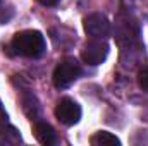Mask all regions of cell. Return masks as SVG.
I'll return each instance as SVG.
<instances>
[{
    "instance_id": "obj_1",
    "label": "cell",
    "mask_w": 148,
    "mask_h": 146,
    "mask_svg": "<svg viewBox=\"0 0 148 146\" xmlns=\"http://www.w3.org/2000/svg\"><path fill=\"white\" fill-rule=\"evenodd\" d=\"M10 50L16 55L26 57V59H38L45 53L47 43L45 36L36 29H26L17 33L10 41Z\"/></svg>"
},
{
    "instance_id": "obj_2",
    "label": "cell",
    "mask_w": 148,
    "mask_h": 146,
    "mask_svg": "<svg viewBox=\"0 0 148 146\" xmlns=\"http://www.w3.org/2000/svg\"><path fill=\"white\" fill-rule=\"evenodd\" d=\"M114 35H115V40L119 41V45H122V46L131 45V43H138L140 41V23L122 10L115 17Z\"/></svg>"
},
{
    "instance_id": "obj_3",
    "label": "cell",
    "mask_w": 148,
    "mask_h": 146,
    "mask_svg": "<svg viewBox=\"0 0 148 146\" xmlns=\"http://www.w3.org/2000/svg\"><path fill=\"white\" fill-rule=\"evenodd\" d=\"M79 74H81V65L77 64V60L73 57H66L57 64L53 71V84L59 89H66L79 77Z\"/></svg>"
},
{
    "instance_id": "obj_4",
    "label": "cell",
    "mask_w": 148,
    "mask_h": 146,
    "mask_svg": "<svg viewBox=\"0 0 148 146\" xmlns=\"http://www.w3.org/2000/svg\"><path fill=\"white\" fill-rule=\"evenodd\" d=\"M109 55V45L103 38H93L91 41H88L81 52L83 60L88 65H100L105 62Z\"/></svg>"
},
{
    "instance_id": "obj_5",
    "label": "cell",
    "mask_w": 148,
    "mask_h": 146,
    "mask_svg": "<svg viewBox=\"0 0 148 146\" xmlns=\"http://www.w3.org/2000/svg\"><path fill=\"white\" fill-rule=\"evenodd\" d=\"M83 26H84L86 35L91 38H105L110 35V23L100 12H95V14H90L88 17H84Z\"/></svg>"
},
{
    "instance_id": "obj_6",
    "label": "cell",
    "mask_w": 148,
    "mask_h": 146,
    "mask_svg": "<svg viewBox=\"0 0 148 146\" xmlns=\"http://www.w3.org/2000/svg\"><path fill=\"white\" fill-rule=\"evenodd\" d=\"M55 117L64 126H74L81 119V107L71 98H62L55 107Z\"/></svg>"
},
{
    "instance_id": "obj_7",
    "label": "cell",
    "mask_w": 148,
    "mask_h": 146,
    "mask_svg": "<svg viewBox=\"0 0 148 146\" xmlns=\"http://www.w3.org/2000/svg\"><path fill=\"white\" fill-rule=\"evenodd\" d=\"M122 10L138 23L148 19V0H122Z\"/></svg>"
},
{
    "instance_id": "obj_8",
    "label": "cell",
    "mask_w": 148,
    "mask_h": 146,
    "mask_svg": "<svg viewBox=\"0 0 148 146\" xmlns=\"http://www.w3.org/2000/svg\"><path fill=\"white\" fill-rule=\"evenodd\" d=\"M35 136L36 139L45 146H50V145H55L57 143V134L53 131V127L43 120H36L35 122Z\"/></svg>"
},
{
    "instance_id": "obj_9",
    "label": "cell",
    "mask_w": 148,
    "mask_h": 146,
    "mask_svg": "<svg viewBox=\"0 0 148 146\" xmlns=\"http://www.w3.org/2000/svg\"><path fill=\"white\" fill-rule=\"evenodd\" d=\"M90 143L93 146H119L121 145V139L117 136H114L112 132H107V131H98L91 136Z\"/></svg>"
},
{
    "instance_id": "obj_10",
    "label": "cell",
    "mask_w": 148,
    "mask_h": 146,
    "mask_svg": "<svg viewBox=\"0 0 148 146\" xmlns=\"http://www.w3.org/2000/svg\"><path fill=\"white\" fill-rule=\"evenodd\" d=\"M21 141V134L9 122L0 124V145H16Z\"/></svg>"
},
{
    "instance_id": "obj_11",
    "label": "cell",
    "mask_w": 148,
    "mask_h": 146,
    "mask_svg": "<svg viewBox=\"0 0 148 146\" xmlns=\"http://www.w3.org/2000/svg\"><path fill=\"white\" fill-rule=\"evenodd\" d=\"M138 84H140V88L145 93H148V67L140 69V72H138Z\"/></svg>"
},
{
    "instance_id": "obj_12",
    "label": "cell",
    "mask_w": 148,
    "mask_h": 146,
    "mask_svg": "<svg viewBox=\"0 0 148 146\" xmlns=\"http://www.w3.org/2000/svg\"><path fill=\"white\" fill-rule=\"evenodd\" d=\"M9 122V117H7V112L3 108V105H2V102H0V124H7Z\"/></svg>"
},
{
    "instance_id": "obj_13",
    "label": "cell",
    "mask_w": 148,
    "mask_h": 146,
    "mask_svg": "<svg viewBox=\"0 0 148 146\" xmlns=\"http://www.w3.org/2000/svg\"><path fill=\"white\" fill-rule=\"evenodd\" d=\"M41 5H45V7H55L60 0H38Z\"/></svg>"
}]
</instances>
